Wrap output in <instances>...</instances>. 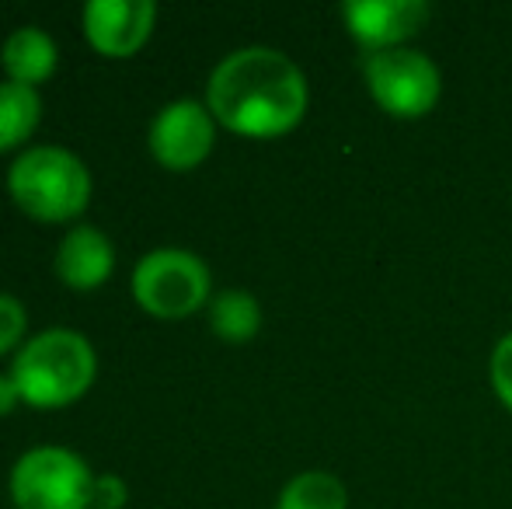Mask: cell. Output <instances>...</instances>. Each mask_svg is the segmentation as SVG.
Masks as SVG:
<instances>
[{
    "label": "cell",
    "mask_w": 512,
    "mask_h": 509,
    "mask_svg": "<svg viewBox=\"0 0 512 509\" xmlns=\"http://www.w3.org/2000/svg\"><path fill=\"white\" fill-rule=\"evenodd\" d=\"M150 0H91L84 7V35L105 56H133L154 28Z\"/></svg>",
    "instance_id": "9"
},
{
    "label": "cell",
    "mask_w": 512,
    "mask_h": 509,
    "mask_svg": "<svg viewBox=\"0 0 512 509\" xmlns=\"http://www.w3.org/2000/svg\"><path fill=\"white\" fill-rule=\"evenodd\" d=\"M42 119V98L28 84H0V150H11L35 133Z\"/></svg>",
    "instance_id": "13"
},
{
    "label": "cell",
    "mask_w": 512,
    "mask_h": 509,
    "mask_svg": "<svg viewBox=\"0 0 512 509\" xmlns=\"http://www.w3.org/2000/svg\"><path fill=\"white\" fill-rule=\"evenodd\" d=\"M21 401L60 408L77 401L95 381V349L77 328H46L21 342L11 363Z\"/></svg>",
    "instance_id": "2"
},
{
    "label": "cell",
    "mask_w": 512,
    "mask_h": 509,
    "mask_svg": "<svg viewBox=\"0 0 512 509\" xmlns=\"http://www.w3.org/2000/svg\"><path fill=\"white\" fill-rule=\"evenodd\" d=\"M25 325H28L25 304L18 297H11V293H0V356L18 346L21 335H25Z\"/></svg>",
    "instance_id": "15"
},
{
    "label": "cell",
    "mask_w": 512,
    "mask_h": 509,
    "mask_svg": "<svg viewBox=\"0 0 512 509\" xmlns=\"http://www.w3.org/2000/svg\"><path fill=\"white\" fill-rule=\"evenodd\" d=\"M7 192L11 199L35 220L63 224L74 220L91 199L88 164L67 147H28L14 157L7 171Z\"/></svg>",
    "instance_id": "3"
},
{
    "label": "cell",
    "mask_w": 512,
    "mask_h": 509,
    "mask_svg": "<svg viewBox=\"0 0 512 509\" xmlns=\"http://www.w3.org/2000/svg\"><path fill=\"white\" fill-rule=\"evenodd\" d=\"M91 485V468L67 447H32L11 468L18 509H91Z\"/></svg>",
    "instance_id": "4"
},
{
    "label": "cell",
    "mask_w": 512,
    "mask_h": 509,
    "mask_svg": "<svg viewBox=\"0 0 512 509\" xmlns=\"http://www.w3.org/2000/svg\"><path fill=\"white\" fill-rule=\"evenodd\" d=\"M342 18L366 53H384L401 49L405 39L422 32L429 7L422 0H352L342 7Z\"/></svg>",
    "instance_id": "8"
},
{
    "label": "cell",
    "mask_w": 512,
    "mask_h": 509,
    "mask_svg": "<svg viewBox=\"0 0 512 509\" xmlns=\"http://www.w3.org/2000/svg\"><path fill=\"white\" fill-rule=\"evenodd\" d=\"M133 297L154 318H185L209 300V269L185 248H154L136 262Z\"/></svg>",
    "instance_id": "5"
},
{
    "label": "cell",
    "mask_w": 512,
    "mask_h": 509,
    "mask_svg": "<svg viewBox=\"0 0 512 509\" xmlns=\"http://www.w3.org/2000/svg\"><path fill=\"white\" fill-rule=\"evenodd\" d=\"M0 63L7 70V81L35 88L56 70V42L42 28L25 25L7 35L4 49H0Z\"/></svg>",
    "instance_id": "11"
},
{
    "label": "cell",
    "mask_w": 512,
    "mask_h": 509,
    "mask_svg": "<svg viewBox=\"0 0 512 509\" xmlns=\"http://www.w3.org/2000/svg\"><path fill=\"white\" fill-rule=\"evenodd\" d=\"M126 503V482L119 475H98L91 485V509H122Z\"/></svg>",
    "instance_id": "17"
},
{
    "label": "cell",
    "mask_w": 512,
    "mask_h": 509,
    "mask_svg": "<svg viewBox=\"0 0 512 509\" xmlns=\"http://www.w3.org/2000/svg\"><path fill=\"white\" fill-rule=\"evenodd\" d=\"M206 109L241 136H283L307 112V77L279 49H234L209 74Z\"/></svg>",
    "instance_id": "1"
},
{
    "label": "cell",
    "mask_w": 512,
    "mask_h": 509,
    "mask_svg": "<svg viewBox=\"0 0 512 509\" xmlns=\"http://www.w3.org/2000/svg\"><path fill=\"white\" fill-rule=\"evenodd\" d=\"M56 276L70 286V290H95L102 286L115 269V248L98 227L77 224L63 234L60 248H56Z\"/></svg>",
    "instance_id": "10"
},
{
    "label": "cell",
    "mask_w": 512,
    "mask_h": 509,
    "mask_svg": "<svg viewBox=\"0 0 512 509\" xmlns=\"http://www.w3.org/2000/svg\"><path fill=\"white\" fill-rule=\"evenodd\" d=\"M21 401V394H18V384H14V377L11 374H0V415H7V412H14V405Z\"/></svg>",
    "instance_id": "18"
},
{
    "label": "cell",
    "mask_w": 512,
    "mask_h": 509,
    "mask_svg": "<svg viewBox=\"0 0 512 509\" xmlns=\"http://www.w3.org/2000/svg\"><path fill=\"white\" fill-rule=\"evenodd\" d=\"M276 509H349V492L328 471H304L286 482Z\"/></svg>",
    "instance_id": "14"
},
{
    "label": "cell",
    "mask_w": 512,
    "mask_h": 509,
    "mask_svg": "<svg viewBox=\"0 0 512 509\" xmlns=\"http://www.w3.org/2000/svg\"><path fill=\"white\" fill-rule=\"evenodd\" d=\"M150 154L168 171H192L209 157L216 140V119L196 98L164 105L150 123Z\"/></svg>",
    "instance_id": "7"
},
{
    "label": "cell",
    "mask_w": 512,
    "mask_h": 509,
    "mask_svg": "<svg viewBox=\"0 0 512 509\" xmlns=\"http://www.w3.org/2000/svg\"><path fill=\"white\" fill-rule=\"evenodd\" d=\"M492 384H495L499 401L512 412V332L495 346V353H492Z\"/></svg>",
    "instance_id": "16"
},
{
    "label": "cell",
    "mask_w": 512,
    "mask_h": 509,
    "mask_svg": "<svg viewBox=\"0 0 512 509\" xmlns=\"http://www.w3.org/2000/svg\"><path fill=\"white\" fill-rule=\"evenodd\" d=\"M366 88L373 102L394 119H422L439 102V70L418 49H384L366 56Z\"/></svg>",
    "instance_id": "6"
},
{
    "label": "cell",
    "mask_w": 512,
    "mask_h": 509,
    "mask_svg": "<svg viewBox=\"0 0 512 509\" xmlns=\"http://www.w3.org/2000/svg\"><path fill=\"white\" fill-rule=\"evenodd\" d=\"M209 325L223 342H251L262 328V307L248 290H223L209 300Z\"/></svg>",
    "instance_id": "12"
}]
</instances>
